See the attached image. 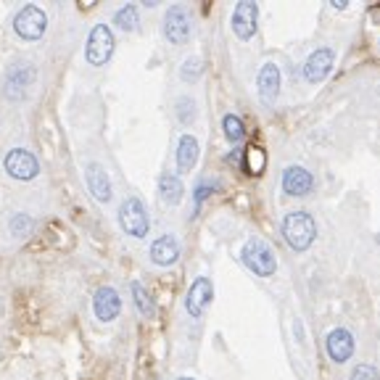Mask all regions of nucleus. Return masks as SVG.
<instances>
[{
    "label": "nucleus",
    "instance_id": "nucleus-1",
    "mask_svg": "<svg viewBox=\"0 0 380 380\" xmlns=\"http://www.w3.org/2000/svg\"><path fill=\"white\" fill-rule=\"evenodd\" d=\"M283 236L293 251H306L317 238V224L309 211H290L283 220Z\"/></svg>",
    "mask_w": 380,
    "mask_h": 380
},
{
    "label": "nucleus",
    "instance_id": "nucleus-2",
    "mask_svg": "<svg viewBox=\"0 0 380 380\" xmlns=\"http://www.w3.org/2000/svg\"><path fill=\"white\" fill-rule=\"evenodd\" d=\"M240 259H243V264L249 267L254 275H259V277L275 275V270H277L275 251L270 249L262 238H249L243 251H240Z\"/></svg>",
    "mask_w": 380,
    "mask_h": 380
},
{
    "label": "nucleus",
    "instance_id": "nucleus-3",
    "mask_svg": "<svg viewBox=\"0 0 380 380\" xmlns=\"http://www.w3.org/2000/svg\"><path fill=\"white\" fill-rule=\"evenodd\" d=\"M114 48H117V40H114L111 26L95 24L88 35V42H85V58L90 66H106L114 56Z\"/></svg>",
    "mask_w": 380,
    "mask_h": 380
},
{
    "label": "nucleus",
    "instance_id": "nucleus-4",
    "mask_svg": "<svg viewBox=\"0 0 380 380\" xmlns=\"http://www.w3.org/2000/svg\"><path fill=\"white\" fill-rule=\"evenodd\" d=\"M119 224H122V230L132 238L148 236L151 220H148V211H145L143 201L138 196H130L122 201V206H119Z\"/></svg>",
    "mask_w": 380,
    "mask_h": 380
},
{
    "label": "nucleus",
    "instance_id": "nucleus-5",
    "mask_svg": "<svg viewBox=\"0 0 380 380\" xmlns=\"http://www.w3.org/2000/svg\"><path fill=\"white\" fill-rule=\"evenodd\" d=\"M38 77L35 66L29 61H13L8 69H6V77H3V90H6V98L8 101H22L26 95V90L32 88V82Z\"/></svg>",
    "mask_w": 380,
    "mask_h": 380
},
{
    "label": "nucleus",
    "instance_id": "nucleus-6",
    "mask_svg": "<svg viewBox=\"0 0 380 380\" xmlns=\"http://www.w3.org/2000/svg\"><path fill=\"white\" fill-rule=\"evenodd\" d=\"M45 26H48V16L38 6H24L13 19V29L22 40H40L45 35Z\"/></svg>",
    "mask_w": 380,
    "mask_h": 380
},
{
    "label": "nucleus",
    "instance_id": "nucleus-7",
    "mask_svg": "<svg viewBox=\"0 0 380 380\" xmlns=\"http://www.w3.org/2000/svg\"><path fill=\"white\" fill-rule=\"evenodd\" d=\"M190 32H193L190 11L185 6H172L164 16V38L170 40L172 45H183V42H188Z\"/></svg>",
    "mask_w": 380,
    "mask_h": 380
},
{
    "label": "nucleus",
    "instance_id": "nucleus-8",
    "mask_svg": "<svg viewBox=\"0 0 380 380\" xmlns=\"http://www.w3.org/2000/svg\"><path fill=\"white\" fill-rule=\"evenodd\" d=\"M3 167L11 174L13 180H35L40 172V164L32 151L26 148H13L8 151V156L3 158Z\"/></svg>",
    "mask_w": 380,
    "mask_h": 380
},
{
    "label": "nucleus",
    "instance_id": "nucleus-9",
    "mask_svg": "<svg viewBox=\"0 0 380 380\" xmlns=\"http://www.w3.org/2000/svg\"><path fill=\"white\" fill-rule=\"evenodd\" d=\"M92 312H95V317H98L101 322L117 320L119 312H122V299H119L117 288L104 286V288L95 290V296H92Z\"/></svg>",
    "mask_w": 380,
    "mask_h": 380
},
{
    "label": "nucleus",
    "instance_id": "nucleus-10",
    "mask_svg": "<svg viewBox=\"0 0 380 380\" xmlns=\"http://www.w3.org/2000/svg\"><path fill=\"white\" fill-rule=\"evenodd\" d=\"M211 296H214V288H211L209 277H196V283L190 286L188 296H185V309L190 317H201L206 312V306L211 304Z\"/></svg>",
    "mask_w": 380,
    "mask_h": 380
},
{
    "label": "nucleus",
    "instance_id": "nucleus-11",
    "mask_svg": "<svg viewBox=\"0 0 380 380\" xmlns=\"http://www.w3.org/2000/svg\"><path fill=\"white\" fill-rule=\"evenodd\" d=\"M256 19H259V6L256 3H238L236 11H233V32L240 40H251L256 32Z\"/></svg>",
    "mask_w": 380,
    "mask_h": 380
},
{
    "label": "nucleus",
    "instance_id": "nucleus-12",
    "mask_svg": "<svg viewBox=\"0 0 380 380\" xmlns=\"http://www.w3.org/2000/svg\"><path fill=\"white\" fill-rule=\"evenodd\" d=\"M85 183H88V190L92 193L95 201H101V204L111 201V180H108V174L98 161H90L85 167Z\"/></svg>",
    "mask_w": 380,
    "mask_h": 380
},
{
    "label": "nucleus",
    "instance_id": "nucleus-13",
    "mask_svg": "<svg viewBox=\"0 0 380 380\" xmlns=\"http://www.w3.org/2000/svg\"><path fill=\"white\" fill-rule=\"evenodd\" d=\"M151 262L158 264V267H172V264L180 259V240L174 236H161L151 243Z\"/></svg>",
    "mask_w": 380,
    "mask_h": 380
},
{
    "label": "nucleus",
    "instance_id": "nucleus-14",
    "mask_svg": "<svg viewBox=\"0 0 380 380\" xmlns=\"http://www.w3.org/2000/svg\"><path fill=\"white\" fill-rule=\"evenodd\" d=\"M312 188H315V177L304 167H288L283 172V190L288 196H309Z\"/></svg>",
    "mask_w": 380,
    "mask_h": 380
},
{
    "label": "nucleus",
    "instance_id": "nucleus-15",
    "mask_svg": "<svg viewBox=\"0 0 380 380\" xmlns=\"http://www.w3.org/2000/svg\"><path fill=\"white\" fill-rule=\"evenodd\" d=\"M330 69H333V51L330 48H317L306 58V64H304V77L309 79L312 85H317V82H322L328 77Z\"/></svg>",
    "mask_w": 380,
    "mask_h": 380
},
{
    "label": "nucleus",
    "instance_id": "nucleus-16",
    "mask_svg": "<svg viewBox=\"0 0 380 380\" xmlns=\"http://www.w3.org/2000/svg\"><path fill=\"white\" fill-rule=\"evenodd\" d=\"M328 354L333 362H346L349 356L354 354V336L349 333L346 328H336L333 333L328 336Z\"/></svg>",
    "mask_w": 380,
    "mask_h": 380
},
{
    "label": "nucleus",
    "instance_id": "nucleus-17",
    "mask_svg": "<svg viewBox=\"0 0 380 380\" xmlns=\"http://www.w3.org/2000/svg\"><path fill=\"white\" fill-rule=\"evenodd\" d=\"M280 69L275 64H264L259 77H256V88H259V98L264 104H275V98L280 95Z\"/></svg>",
    "mask_w": 380,
    "mask_h": 380
},
{
    "label": "nucleus",
    "instance_id": "nucleus-18",
    "mask_svg": "<svg viewBox=\"0 0 380 380\" xmlns=\"http://www.w3.org/2000/svg\"><path fill=\"white\" fill-rule=\"evenodd\" d=\"M198 140L193 135H183L180 143H177V170L180 172H190L198 161Z\"/></svg>",
    "mask_w": 380,
    "mask_h": 380
},
{
    "label": "nucleus",
    "instance_id": "nucleus-19",
    "mask_svg": "<svg viewBox=\"0 0 380 380\" xmlns=\"http://www.w3.org/2000/svg\"><path fill=\"white\" fill-rule=\"evenodd\" d=\"M183 193H185V188H183V183H180L177 174H170V172L161 174V180H158V196H161L164 204L177 206V204L183 201Z\"/></svg>",
    "mask_w": 380,
    "mask_h": 380
},
{
    "label": "nucleus",
    "instance_id": "nucleus-20",
    "mask_svg": "<svg viewBox=\"0 0 380 380\" xmlns=\"http://www.w3.org/2000/svg\"><path fill=\"white\" fill-rule=\"evenodd\" d=\"M132 296H135V304H138L140 315L143 317L156 315V304H154V299H151V293L143 288V283H132Z\"/></svg>",
    "mask_w": 380,
    "mask_h": 380
},
{
    "label": "nucleus",
    "instance_id": "nucleus-21",
    "mask_svg": "<svg viewBox=\"0 0 380 380\" xmlns=\"http://www.w3.org/2000/svg\"><path fill=\"white\" fill-rule=\"evenodd\" d=\"M138 22H140V11H138V6H124V8H119V11L114 13V24H117L119 29H124V32L135 29Z\"/></svg>",
    "mask_w": 380,
    "mask_h": 380
},
{
    "label": "nucleus",
    "instance_id": "nucleus-22",
    "mask_svg": "<svg viewBox=\"0 0 380 380\" xmlns=\"http://www.w3.org/2000/svg\"><path fill=\"white\" fill-rule=\"evenodd\" d=\"M264 164H267V156H264L262 148H256V145H251V148H246V158H243V170L249 172V174H262Z\"/></svg>",
    "mask_w": 380,
    "mask_h": 380
},
{
    "label": "nucleus",
    "instance_id": "nucleus-23",
    "mask_svg": "<svg viewBox=\"0 0 380 380\" xmlns=\"http://www.w3.org/2000/svg\"><path fill=\"white\" fill-rule=\"evenodd\" d=\"M222 127H224V138L230 140V143H240L243 138H246V130H243V122L236 117V114H227L222 119Z\"/></svg>",
    "mask_w": 380,
    "mask_h": 380
},
{
    "label": "nucleus",
    "instance_id": "nucleus-24",
    "mask_svg": "<svg viewBox=\"0 0 380 380\" xmlns=\"http://www.w3.org/2000/svg\"><path fill=\"white\" fill-rule=\"evenodd\" d=\"M174 114H177V119L183 122V124H190L193 119H196V101L193 98H188V95H183V98H177V104H174Z\"/></svg>",
    "mask_w": 380,
    "mask_h": 380
},
{
    "label": "nucleus",
    "instance_id": "nucleus-25",
    "mask_svg": "<svg viewBox=\"0 0 380 380\" xmlns=\"http://www.w3.org/2000/svg\"><path fill=\"white\" fill-rule=\"evenodd\" d=\"M180 74H183V79L185 82H193V79H198L201 77V58H188L183 64V69H180Z\"/></svg>",
    "mask_w": 380,
    "mask_h": 380
},
{
    "label": "nucleus",
    "instance_id": "nucleus-26",
    "mask_svg": "<svg viewBox=\"0 0 380 380\" xmlns=\"http://www.w3.org/2000/svg\"><path fill=\"white\" fill-rule=\"evenodd\" d=\"M352 380H380V375L375 367H370V365H359V367H354V372H352Z\"/></svg>",
    "mask_w": 380,
    "mask_h": 380
},
{
    "label": "nucleus",
    "instance_id": "nucleus-27",
    "mask_svg": "<svg viewBox=\"0 0 380 380\" xmlns=\"http://www.w3.org/2000/svg\"><path fill=\"white\" fill-rule=\"evenodd\" d=\"M11 230H13V236H24V230H29V217L26 214H16L13 217V222H11Z\"/></svg>",
    "mask_w": 380,
    "mask_h": 380
},
{
    "label": "nucleus",
    "instance_id": "nucleus-28",
    "mask_svg": "<svg viewBox=\"0 0 380 380\" xmlns=\"http://www.w3.org/2000/svg\"><path fill=\"white\" fill-rule=\"evenodd\" d=\"M211 188H214V185H209V183H201L196 188V209L201 206V201H204V198H206L211 193Z\"/></svg>",
    "mask_w": 380,
    "mask_h": 380
},
{
    "label": "nucleus",
    "instance_id": "nucleus-29",
    "mask_svg": "<svg viewBox=\"0 0 380 380\" xmlns=\"http://www.w3.org/2000/svg\"><path fill=\"white\" fill-rule=\"evenodd\" d=\"M333 8H346V0H333Z\"/></svg>",
    "mask_w": 380,
    "mask_h": 380
},
{
    "label": "nucleus",
    "instance_id": "nucleus-30",
    "mask_svg": "<svg viewBox=\"0 0 380 380\" xmlns=\"http://www.w3.org/2000/svg\"><path fill=\"white\" fill-rule=\"evenodd\" d=\"M177 380H193V378H177Z\"/></svg>",
    "mask_w": 380,
    "mask_h": 380
}]
</instances>
